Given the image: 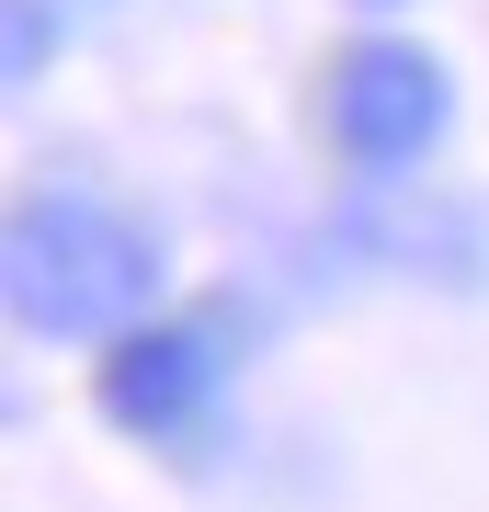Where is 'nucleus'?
I'll return each instance as SVG.
<instances>
[{
  "mask_svg": "<svg viewBox=\"0 0 489 512\" xmlns=\"http://www.w3.org/2000/svg\"><path fill=\"white\" fill-rule=\"evenodd\" d=\"M148 296H160V251L148 228H126L114 205H23L12 228V308L23 330H126Z\"/></svg>",
  "mask_w": 489,
  "mask_h": 512,
  "instance_id": "nucleus-1",
  "label": "nucleus"
},
{
  "mask_svg": "<svg viewBox=\"0 0 489 512\" xmlns=\"http://www.w3.org/2000/svg\"><path fill=\"white\" fill-rule=\"evenodd\" d=\"M444 114H455L444 69H433L421 46H399V35L353 46V57H342V80H330V126H342V160H364V171H410L421 148L444 137Z\"/></svg>",
  "mask_w": 489,
  "mask_h": 512,
  "instance_id": "nucleus-2",
  "label": "nucleus"
},
{
  "mask_svg": "<svg viewBox=\"0 0 489 512\" xmlns=\"http://www.w3.org/2000/svg\"><path fill=\"white\" fill-rule=\"evenodd\" d=\"M91 399L103 421H126V433H182L205 399H217V342L182 319H126L103 342V365H91Z\"/></svg>",
  "mask_w": 489,
  "mask_h": 512,
  "instance_id": "nucleus-3",
  "label": "nucleus"
}]
</instances>
